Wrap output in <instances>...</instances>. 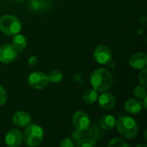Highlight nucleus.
I'll return each mask as SVG.
<instances>
[{
  "mask_svg": "<svg viewBox=\"0 0 147 147\" xmlns=\"http://www.w3.org/2000/svg\"><path fill=\"white\" fill-rule=\"evenodd\" d=\"M146 99H147V96H146V97H144V98L142 99V100H143V106H144V108H145V109H147Z\"/></svg>",
  "mask_w": 147,
  "mask_h": 147,
  "instance_id": "393cba45",
  "label": "nucleus"
},
{
  "mask_svg": "<svg viewBox=\"0 0 147 147\" xmlns=\"http://www.w3.org/2000/svg\"><path fill=\"white\" fill-rule=\"evenodd\" d=\"M20 21L14 16L5 15L0 18V30L7 35L14 36L21 31Z\"/></svg>",
  "mask_w": 147,
  "mask_h": 147,
  "instance_id": "20e7f679",
  "label": "nucleus"
},
{
  "mask_svg": "<svg viewBox=\"0 0 147 147\" xmlns=\"http://www.w3.org/2000/svg\"><path fill=\"white\" fill-rule=\"evenodd\" d=\"M48 83L49 79L47 75L40 71L33 72L28 77V84L34 89H44L48 85Z\"/></svg>",
  "mask_w": 147,
  "mask_h": 147,
  "instance_id": "39448f33",
  "label": "nucleus"
},
{
  "mask_svg": "<svg viewBox=\"0 0 147 147\" xmlns=\"http://www.w3.org/2000/svg\"><path fill=\"white\" fill-rule=\"evenodd\" d=\"M6 100H7L6 91H5V90L2 86H0V106L3 105L5 103Z\"/></svg>",
  "mask_w": 147,
  "mask_h": 147,
  "instance_id": "4be33fe9",
  "label": "nucleus"
},
{
  "mask_svg": "<svg viewBox=\"0 0 147 147\" xmlns=\"http://www.w3.org/2000/svg\"><path fill=\"white\" fill-rule=\"evenodd\" d=\"M97 97H98L97 91L94 89H89L84 92L83 99L87 104H92L97 100Z\"/></svg>",
  "mask_w": 147,
  "mask_h": 147,
  "instance_id": "dca6fc26",
  "label": "nucleus"
},
{
  "mask_svg": "<svg viewBox=\"0 0 147 147\" xmlns=\"http://www.w3.org/2000/svg\"><path fill=\"white\" fill-rule=\"evenodd\" d=\"M134 96L137 98L142 100L144 97L146 96V90L145 86H143V85H138V86H136L134 88Z\"/></svg>",
  "mask_w": 147,
  "mask_h": 147,
  "instance_id": "a211bd4d",
  "label": "nucleus"
},
{
  "mask_svg": "<svg viewBox=\"0 0 147 147\" xmlns=\"http://www.w3.org/2000/svg\"><path fill=\"white\" fill-rule=\"evenodd\" d=\"M49 81L53 82V83H59L62 78H63V73L60 71L58 70H53L52 71H50V73L47 75Z\"/></svg>",
  "mask_w": 147,
  "mask_h": 147,
  "instance_id": "f3484780",
  "label": "nucleus"
},
{
  "mask_svg": "<svg viewBox=\"0 0 147 147\" xmlns=\"http://www.w3.org/2000/svg\"><path fill=\"white\" fill-rule=\"evenodd\" d=\"M23 140L25 144L28 146H39L44 137V131L39 125L29 124L26 127L23 134Z\"/></svg>",
  "mask_w": 147,
  "mask_h": 147,
  "instance_id": "7ed1b4c3",
  "label": "nucleus"
},
{
  "mask_svg": "<svg viewBox=\"0 0 147 147\" xmlns=\"http://www.w3.org/2000/svg\"><path fill=\"white\" fill-rule=\"evenodd\" d=\"M114 84V77L112 73L104 69L99 68L94 71L90 75V84L97 92L108 90Z\"/></svg>",
  "mask_w": 147,
  "mask_h": 147,
  "instance_id": "f257e3e1",
  "label": "nucleus"
},
{
  "mask_svg": "<svg viewBox=\"0 0 147 147\" xmlns=\"http://www.w3.org/2000/svg\"><path fill=\"white\" fill-rule=\"evenodd\" d=\"M23 140L22 134L17 129L9 130L5 136V143L9 147L20 146Z\"/></svg>",
  "mask_w": 147,
  "mask_h": 147,
  "instance_id": "1a4fd4ad",
  "label": "nucleus"
},
{
  "mask_svg": "<svg viewBox=\"0 0 147 147\" xmlns=\"http://www.w3.org/2000/svg\"><path fill=\"white\" fill-rule=\"evenodd\" d=\"M138 146H146V145H139Z\"/></svg>",
  "mask_w": 147,
  "mask_h": 147,
  "instance_id": "a878e982",
  "label": "nucleus"
},
{
  "mask_svg": "<svg viewBox=\"0 0 147 147\" xmlns=\"http://www.w3.org/2000/svg\"><path fill=\"white\" fill-rule=\"evenodd\" d=\"M74 146L73 142L71 139L69 138H65L64 140H62L61 143H60V146L61 147H72Z\"/></svg>",
  "mask_w": 147,
  "mask_h": 147,
  "instance_id": "5701e85b",
  "label": "nucleus"
},
{
  "mask_svg": "<svg viewBox=\"0 0 147 147\" xmlns=\"http://www.w3.org/2000/svg\"><path fill=\"white\" fill-rule=\"evenodd\" d=\"M93 56L96 62L102 65L109 64L112 59V53L110 49L103 45L98 46L95 48L93 52Z\"/></svg>",
  "mask_w": 147,
  "mask_h": 147,
  "instance_id": "0eeeda50",
  "label": "nucleus"
},
{
  "mask_svg": "<svg viewBox=\"0 0 147 147\" xmlns=\"http://www.w3.org/2000/svg\"><path fill=\"white\" fill-rule=\"evenodd\" d=\"M109 147H127L129 146L128 144L124 142L122 140L120 139H113L110 140V142L108 144Z\"/></svg>",
  "mask_w": 147,
  "mask_h": 147,
  "instance_id": "6ab92c4d",
  "label": "nucleus"
},
{
  "mask_svg": "<svg viewBox=\"0 0 147 147\" xmlns=\"http://www.w3.org/2000/svg\"><path fill=\"white\" fill-rule=\"evenodd\" d=\"M17 1H23V0H17Z\"/></svg>",
  "mask_w": 147,
  "mask_h": 147,
  "instance_id": "cd10ccee",
  "label": "nucleus"
},
{
  "mask_svg": "<svg viewBox=\"0 0 147 147\" xmlns=\"http://www.w3.org/2000/svg\"><path fill=\"white\" fill-rule=\"evenodd\" d=\"M37 62H38V59H37V58H36L35 56H32V57H30V58L28 59V65H31V66L35 65L37 64Z\"/></svg>",
  "mask_w": 147,
  "mask_h": 147,
  "instance_id": "b1692460",
  "label": "nucleus"
},
{
  "mask_svg": "<svg viewBox=\"0 0 147 147\" xmlns=\"http://www.w3.org/2000/svg\"><path fill=\"white\" fill-rule=\"evenodd\" d=\"M116 127L121 135L127 139L135 138L139 132L136 121L129 116H121L116 122Z\"/></svg>",
  "mask_w": 147,
  "mask_h": 147,
  "instance_id": "f03ea898",
  "label": "nucleus"
},
{
  "mask_svg": "<svg viewBox=\"0 0 147 147\" xmlns=\"http://www.w3.org/2000/svg\"><path fill=\"white\" fill-rule=\"evenodd\" d=\"M129 63L135 69H143L146 66L147 55L144 53H137L130 58Z\"/></svg>",
  "mask_w": 147,
  "mask_h": 147,
  "instance_id": "f8f14e48",
  "label": "nucleus"
},
{
  "mask_svg": "<svg viewBox=\"0 0 147 147\" xmlns=\"http://www.w3.org/2000/svg\"><path fill=\"white\" fill-rule=\"evenodd\" d=\"M72 123L78 131L84 132L88 130L90 121L89 115L84 111H78L74 114L72 118Z\"/></svg>",
  "mask_w": 147,
  "mask_h": 147,
  "instance_id": "423d86ee",
  "label": "nucleus"
},
{
  "mask_svg": "<svg viewBox=\"0 0 147 147\" xmlns=\"http://www.w3.org/2000/svg\"><path fill=\"white\" fill-rule=\"evenodd\" d=\"M142 102L140 101H139L138 99H128L126 103H125V109L130 113V114H139L140 112H141L143 107H142Z\"/></svg>",
  "mask_w": 147,
  "mask_h": 147,
  "instance_id": "ddd939ff",
  "label": "nucleus"
},
{
  "mask_svg": "<svg viewBox=\"0 0 147 147\" xmlns=\"http://www.w3.org/2000/svg\"><path fill=\"white\" fill-rule=\"evenodd\" d=\"M97 99H98V102H99V105L101 106V108H102L106 110L112 109L115 106V102H116L115 98L111 93L103 91L99 96V97H97Z\"/></svg>",
  "mask_w": 147,
  "mask_h": 147,
  "instance_id": "9d476101",
  "label": "nucleus"
},
{
  "mask_svg": "<svg viewBox=\"0 0 147 147\" xmlns=\"http://www.w3.org/2000/svg\"><path fill=\"white\" fill-rule=\"evenodd\" d=\"M33 2H38V1H40V0H32Z\"/></svg>",
  "mask_w": 147,
  "mask_h": 147,
  "instance_id": "bb28decb",
  "label": "nucleus"
},
{
  "mask_svg": "<svg viewBox=\"0 0 147 147\" xmlns=\"http://www.w3.org/2000/svg\"><path fill=\"white\" fill-rule=\"evenodd\" d=\"M12 42H13V47L16 50H22L25 48L27 46V39L25 38V36L18 34L14 35Z\"/></svg>",
  "mask_w": 147,
  "mask_h": 147,
  "instance_id": "2eb2a0df",
  "label": "nucleus"
},
{
  "mask_svg": "<svg viewBox=\"0 0 147 147\" xmlns=\"http://www.w3.org/2000/svg\"><path fill=\"white\" fill-rule=\"evenodd\" d=\"M13 122L16 126L19 127H26L31 123V116L28 112L18 111L13 115Z\"/></svg>",
  "mask_w": 147,
  "mask_h": 147,
  "instance_id": "9b49d317",
  "label": "nucleus"
},
{
  "mask_svg": "<svg viewBox=\"0 0 147 147\" xmlns=\"http://www.w3.org/2000/svg\"><path fill=\"white\" fill-rule=\"evenodd\" d=\"M139 80L141 84V85L146 87L147 86V70L146 68L145 67L140 73L139 76Z\"/></svg>",
  "mask_w": 147,
  "mask_h": 147,
  "instance_id": "412c9836",
  "label": "nucleus"
},
{
  "mask_svg": "<svg viewBox=\"0 0 147 147\" xmlns=\"http://www.w3.org/2000/svg\"><path fill=\"white\" fill-rule=\"evenodd\" d=\"M95 146H96V142L90 139L79 140V141L77 143L78 147H93Z\"/></svg>",
  "mask_w": 147,
  "mask_h": 147,
  "instance_id": "aec40b11",
  "label": "nucleus"
},
{
  "mask_svg": "<svg viewBox=\"0 0 147 147\" xmlns=\"http://www.w3.org/2000/svg\"><path fill=\"white\" fill-rule=\"evenodd\" d=\"M17 57L16 49L9 44H5L0 47V61L3 64L13 62Z\"/></svg>",
  "mask_w": 147,
  "mask_h": 147,
  "instance_id": "6e6552de",
  "label": "nucleus"
},
{
  "mask_svg": "<svg viewBox=\"0 0 147 147\" xmlns=\"http://www.w3.org/2000/svg\"><path fill=\"white\" fill-rule=\"evenodd\" d=\"M115 125V119L113 115H104L100 120V127L104 130H110Z\"/></svg>",
  "mask_w": 147,
  "mask_h": 147,
  "instance_id": "4468645a",
  "label": "nucleus"
}]
</instances>
